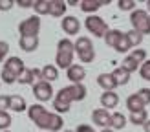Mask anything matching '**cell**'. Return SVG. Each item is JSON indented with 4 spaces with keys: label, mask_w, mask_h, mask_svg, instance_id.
Segmentation results:
<instances>
[{
    "label": "cell",
    "mask_w": 150,
    "mask_h": 132,
    "mask_svg": "<svg viewBox=\"0 0 150 132\" xmlns=\"http://www.w3.org/2000/svg\"><path fill=\"white\" fill-rule=\"evenodd\" d=\"M126 117H125V114H121V112H114L112 114V121H110V127L114 128V130H121V128H125L126 127Z\"/></svg>",
    "instance_id": "cell-24"
},
{
    "label": "cell",
    "mask_w": 150,
    "mask_h": 132,
    "mask_svg": "<svg viewBox=\"0 0 150 132\" xmlns=\"http://www.w3.org/2000/svg\"><path fill=\"white\" fill-rule=\"evenodd\" d=\"M101 132H115V130H114V128H103Z\"/></svg>",
    "instance_id": "cell-42"
},
{
    "label": "cell",
    "mask_w": 150,
    "mask_h": 132,
    "mask_svg": "<svg viewBox=\"0 0 150 132\" xmlns=\"http://www.w3.org/2000/svg\"><path fill=\"white\" fill-rule=\"evenodd\" d=\"M42 79L51 83V81H57L59 79V68L55 64H46L42 68Z\"/></svg>",
    "instance_id": "cell-23"
},
{
    "label": "cell",
    "mask_w": 150,
    "mask_h": 132,
    "mask_svg": "<svg viewBox=\"0 0 150 132\" xmlns=\"http://www.w3.org/2000/svg\"><path fill=\"white\" fill-rule=\"evenodd\" d=\"M126 39H128L132 48H139V44L143 42V35L136 31V29H130V31H126Z\"/></svg>",
    "instance_id": "cell-27"
},
{
    "label": "cell",
    "mask_w": 150,
    "mask_h": 132,
    "mask_svg": "<svg viewBox=\"0 0 150 132\" xmlns=\"http://www.w3.org/2000/svg\"><path fill=\"white\" fill-rule=\"evenodd\" d=\"M143 128H145V132H150V119H148V121L143 125Z\"/></svg>",
    "instance_id": "cell-41"
},
{
    "label": "cell",
    "mask_w": 150,
    "mask_h": 132,
    "mask_svg": "<svg viewBox=\"0 0 150 132\" xmlns=\"http://www.w3.org/2000/svg\"><path fill=\"white\" fill-rule=\"evenodd\" d=\"M146 121H148V112H146V110H141V112L130 114V123L136 125V127H143Z\"/></svg>",
    "instance_id": "cell-26"
},
{
    "label": "cell",
    "mask_w": 150,
    "mask_h": 132,
    "mask_svg": "<svg viewBox=\"0 0 150 132\" xmlns=\"http://www.w3.org/2000/svg\"><path fill=\"white\" fill-rule=\"evenodd\" d=\"M139 75L143 77L145 81H150V61H145L139 68Z\"/></svg>",
    "instance_id": "cell-34"
},
{
    "label": "cell",
    "mask_w": 150,
    "mask_h": 132,
    "mask_svg": "<svg viewBox=\"0 0 150 132\" xmlns=\"http://www.w3.org/2000/svg\"><path fill=\"white\" fill-rule=\"evenodd\" d=\"M92 121L97 125V127H110V121H112V116L106 108H93L92 112Z\"/></svg>",
    "instance_id": "cell-12"
},
{
    "label": "cell",
    "mask_w": 150,
    "mask_h": 132,
    "mask_svg": "<svg viewBox=\"0 0 150 132\" xmlns=\"http://www.w3.org/2000/svg\"><path fill=\"white\" fill-rule=\"evenodd\" d=\"M61 28H62V31H64L66 35L73 37V35H77V33H79V29H81V22H79L77 17H73V15H66V17L61 20Z\"/></svg>",
    "instance_id": "cell-9"
},
{
    "label": "cell",
    "mask_w": 150,
    "mask_h": 132,
    "mask_svg": "<svg viewBox=\"0 0 150 132\" xmlns=\"http://www.w3.org/2000/svg\"><path fill=\"white\" fill-rule=\"evenodd\" d=\"M13 6H15L13 0H0V11H9Z\"/></svg>",
    "instance_id": "cell-38"
},
{
    "label": "cell",
    "mask_w": 150,
    "mask_h": 132,
    "mask_svg": "<svg viewBox=\"0 0 150 132\" xmlns=\"http://www.w3.org/2000/svg\"><path fill=\"white\" fill-rule=\"evenodd\" d=\"M18 46H20V50H24L26 53H31V51H35L39 48V37H20Z\"/></svg>",
    "instance_id": "cell-18"
},
{
    "label": "cell",
    "mask_w": 150,
    "mask_h": 132,
    "mask_svg": "<svg viewBox=\"0 0 150 132\" xmlns=\"http://www.w3.org/2000/svg\"><path fill=\"white\" fill-rule=\"evenodd\" d=\"M146 11H148V15H150V0L146 2Z\"/></svg>",
    "instance_id": "cell-43"
},
{
    "label": "cell",
    "mask_w": 150,
    "mask_h": 132,
    "mask_svg": "<svg viewBox=\"0 0 150 132\" xmlns=\"http://www.w3.org/2000/svg\"><path fill=\"white\" fill-rule=\"evenodd\" d=\"M128 55H132V57L136 59L137 62H141V64H143V62L146 61V51H145L143 48H136V50H134L132 53H128Z\"/></svg>",
    "instance_id": "cell-31"
},
{
    "label": "cell",
    "mask_w": 150,
    "mask_h": 132,
    "mask_svg": "<svg viewBox=\"0 0 150 132\" xmlns=\"http://www.w3.org/2000/svg\"><path fill=\"white\" fill-rule=\"evenodd\" d=\"M137 95L141 97V101L145 103V106L150 105V88H141V90L137 92Z\"/></svg>",
    "instance_id": "cell-35"
},
{
    "label": "cell",
    "mask_w": 150,
    "mask_h": 132,
    "mask_svg": "<svg viewBox=\"0 0 150 132\" xmlns=\"http://www.w3.org/2000/svg\"><path fill=\"white\" fill-rule=\"evenodd\" d=\"M132 46H130V42H128V39H126V33H125V37L121 40L117 42V46H115V50L119 51V53H128V50H130Z\"/></svg>",
    "instance_id": "cell-30"
},
{
    "label": "cell",
    "mask_w": 150,
    "mask_h": 132,
    "mask_svg": "<svg viewBox=\"0 0 150 132\" xmlns=\"http://www.w3.org/2000/svg\"><path fill=\"white\" fill-rule=\"evenodd\" d=\"M9 108V95H0V112H6Z\"/></svg>",
    "instance_id": "cell-37"
},
{
    "label": "cell",
    "mask_w": 150,
    "mask_h": 132,
    "mask_svg": "<svg viewBox=\"0 0 150 132\" xmlns=\"http://www.w3.org/2000/svg\"><path fill=\"white\" fill-rule=\"evenodd\" d=\"M11 125V116L7 112H0V130H7V127Z\"/></svg>",
    "instance_id": "cell-32"
},
{
    "label": "cell",
    "mask_w": 150,
    "mask_h": 132,
    "mask_svg": "<svg viewBox=\"0 0 150 132\" xmlns=\"http://www.w3.org/2000/svg\"><path fill=\"white\" fill-rule=\"evenodd\" d=\"M33 95L40 103H46V101H51L53 97V88L48 81H39V83L33 84Z\"/></svg>",
    "instance_id": "cell-8"
},
{
    "label": "cell",
    "mask_w": 150,
    "mask_h": 132,
    "mask_svg": "<svg viewBox=\"0 0 150 132\" xmlns=\"http://www.w3.org/2000/svg\"><path fill=\"white\" fill-rule=\"evenodd\" d=\"M73 57H75V44L70 39H61L57 44V55H55V66L57 68H64L68 70L73 64Z\"/></svg>",
    "instance_id": "cell-3"
},
{
    "label": "cell",
    "mask_w": 150,
    "mask_h": 132,
    "mask_svg": "<svg viewBox=\"0 0 150 132\" xmlns=\"http://www.w3.org/2000/svg\"><path fill=\"white\" fill-rule=\"evenodd\" d=\"M28 116L39 128L42 130H51L57 132L64 127L62 117L59 116L57 112H50L48 108H44L42 105H31L28 108Z\"/></svg>",
    "instance_id": "cell-2"
},
{
    "label": "cell",
    "mask_w": 150,
    "mask_h": 132,
    "mask_svg": "<svg viewBox=\"0 0 150 132\" xmlns=\"http://www.w3.org/2000/svg\"><path fill=\"white\" fill-rule=\"evenodd\" d=\"M86 86L84 84H70V86H64L57 92V95L53 97V108L55 112L61 116V114H66L70 112L71 108V103L73 101H82L86 99Z\"/></svg>",
    "instance_id": "cell-1"
},
{
    "label": "cell",
    "mask_w": 150,
    "mask_h": 132,
    "mask_svg": "<svg viewBox=\"0 0 150 132\" xmlns=\"http://www.w3.org/2000/svg\"><path fill=\"white\" fill-rule=\"evenodd\" d=\"M126 108H128V112L134 114V112H141V110H145V103L141 101V97L136 94H130L128 97H126Z\"/></svg>",
    "instance_id": "cell-15"
},
{
    "label": "cell",
    "mask_w": 150,
    "mask_h": 132,
    "mask_svg": "<svg viewBox=\"0 0 150 132\" xmlns=\"http://www.w3.org/2000/svg\"><path fill=\"white\" fill-rule=\"evenodd\" d=\"M97 84H99L104 92H114L117 88V83L112 73H101L99 77H97Z\"/></svg>",
    "instance_id": "cell-14"
},
{
    "label": "cell",
    "mask_w": 150,
    "mask_h": 132,
    "mask_svg": "<svg viewBox=\"0 0 150 132\" xmlns=\"http://www.w3.org/2000/svg\"><path fill=\"white\" fill-rule=\"evenodd\" d=\"M64 132H73V130H64Z\"/></svg>",
    "instance_id": "cell-44"
},
{
    "label": "cell",
    "mask_w": 150,
    "mask_h": 132,
    "mask_svg": "<svg viewBox=\"0 0 150 132\" xmlns=\"http://www.w3.org/2000/svg\"><path fill=\"white\" fill-rule=\"evenodd\" d=\"M117 6H119V9L121 11H136V2L134 0H119L117 2Z\"/></svg>",
    "instance_id": "cell-29"
},
{
    "label": "cell",
    "mask_w": 150,
    "mask_h": 132,
    "mask_svg": "<svg viewBox=\"0 0 150 132\" xmlns=\"http://www.w3.org/2000/svg\"><path fill=\"white\" fill-rule=\"evenodd\" d=\"M4 132H9V130H4Z\"/></svg>",
    "instance_id": "cell-45"
},
{
    "label": "cell",
    "mask_w": 150,
    "mask_h": 132,
    "mask_svg": "<svg viewBox=\"0 0 150 132\" xmlns=\"http://www.w3.org/2000/svg\"><path fill=\"white\" fill-rule=\"evenodd\" d=\"M4 68H6V70H9L13 75L18 79V77L22 75V72L26 70V66H24V62H22V59H20V57H9Z\"/></svg>",
    "instance_id": "cell-13"
},
{
    "label": "cell",
    "mask_w": 150,
    "mask_h": 132,
    "mask_svg": "<svg viewBox=\"0 0 150 132\" xmlns=\"http://www.w3.org/2000/svg\"><path fill=\"white\" fill-rule=\"evenodd\" d=\"M75 132H95V128L90 127V125H86V123H82V125H79V127H77V130H75Z\"/></svg>",
    "instance_id": "cell-39"
},
{
    "label": "cell",
    "mask_w": 150,
    "mask_h": 132,
    "mask_svg": "<svg viewBox=\"0 0 150 132\" xmlns=\"http://www.w3.org/2000/svg\"><path fill=\"white\" fill-rule=\"evenodd\" d=\"M66 75H68L71 84H82V81L86 77V68H82L81 64H71L66 70Z\"/></svg>",
    "instance_id": "cell-11"
},
{
    "label": "cell",
    "mask_w": 150,
    "mask_h": 132,
    "mask_svg": "<svg viewBox=\"0 0 150 132\" xmlns=\"http://www.w3.org/2000/svg\"><path fill=\"white\" fill-rule=\"evenodd\" d=\"M20 7H33V4L35 2H31V0H18V2H17Z\"/></svg>",
    "instance_id": "cell-40"
},
{
    "label": "cell",
    "mask_w": 150,
    "mask_h": 132,
    "mask_svg": "<svg viewBox=\"0 0 150 132\" xmlns=\"http://www.w3.org/2000/svg\"><path fill=\"white\" fill-rule=\"evenodd\" d=\"M50 7H51V0H35L33 4V9L39 17L40 15H50Z\"/></svg>",
    "instance_id": "cell-25"
},
{
    "label": "cell",
    "mask_w": 150,
    "mask_h": 132,
    "mask_svg": "<svg viewBox=\"0 0 150 132\" xmlns=\"http://www.w3.org/2000/svg\"><path fill=\"white\" fill-rule=\"evenodd\" d=\"M84 26L86 29L92 35H95L97 39H103V37H106V33L110 31L108 24L104 22V18H101L99 15H88L86 20H84Z\"/></svg>",
    "instance_id": "cell-6"
},
{
    "label": "cell",
    "mask_w": 150,
    "mask_h": 132,
    "mask_svg": "<svg viewBox=\"0 0 150 132\" xmlns=\"http://www.w3.org/2000/svg\"><path fill=\"white\" fill-rule=\"evenodd\" d=\"M110 4L108 0H81V9L84 13H95L97 9H101V6Z\"/></svg>",
    "instance_id": "cell-17"
},
{
    "label": "cell",
    "mask_w": 150,
    "mask_h": 132,
    "mask_svg": "<svg viewBox=\"0 0 150 132\" xmlns=\"http://www.w3.org/2000/svg\"><path fill=\"white\" fill-rule=\"evenodd\" d=\"M112 75H114L117 86H125V84L130 83V75H132V73H130L128 70H125L123 66H121V68H115L114 72H112Z\"/></svg>",
    "instance_id": "cell-21"
},
{
    "label": "cell",
    "mask_w": 150,
    "mask_h": 132,
    "mask_svg": "<svg viewBox=\"0 0 150 132\" xmlns=\"http://www.w3.org/2000/svg\"><path fill=\"white\" fill-rule=\"evenodd\" d=\"M132 29L139 31L141 35H150V15L146 9H136L130 13Z\"/></svg>",
    "instance_id": "cell-5"
},
{
    "label": "cell",
    "mask_w": 150,
    "mask_h": 132,
    "mask_svg": "<svg viewBox=\"0 0 150 132\" xmlns=\"http://www.w3.org/2000/svg\"><path fill=\"white\" fill-rule=\"evenodd\" d=\"M39 81H44L42 79V70H37V68H26L22 72V75L18 77L17 83L20 84H35Z\"/></svg>",
    "instance_id": "cell-10"
},
{
    "label": "cell",
    "mask_w": 150,
    "mask_h": 132,
    "mask_svg": "<svg viewBox=\"0 0 150 132\" xmlns=\"http://www.w3.org/2000/svg\"><path fill=\"white\" fill-rule=\"evenodd\" d=\"M75 55L81 59L82 64H90L95 61V50H93V42L88 37H79L75 40Z\"/></svg>",
    "instance_id": "cell-4"
},
{
    "label": "cell",
    "mask_w": 150,
    "mask_h": 132,
    "mask_svg": "<svg viewBox=\"0 0 150 132\" xmlns=\"http://www.w3.org/2000/svg\"><path fill=\"white\" fill-rule=\"evenodd\" d=\"M7 53H9V44L4 42V40H0V62L7 57Z\"/></svg>",
    "instance_id": "cell-36"
},
{
    "label": "cell",
    "mask_w": 150,
    "mask_h": 132,
    "mask_svg": "<svg viewBox=\"0 0 150 132\" xmlns=\"http://www.w3.org/2000/svg\"><path fill=\"white\" fill-rule=\"evenodd\" d=\"M40 31V17L39 15H31L26 20L18 24V33L20 37H39Z\"/></svg>",
    "instance_id": "cell-7"
},
{
    "label": "cell",
    "mask_w": 150,
    "mask_h": 132,
    "mask_svg": "<svg viewBox=\"0 0 150 132\" xmlns=\"http://www.w3.org/2000/svg\"><path fill=\"white\" fill-rule=\"evenodd\" d=\"M123 37H125V33L121 31V29H110V31L106 33V37H104V42H106V46L115 48V46H117V42L121 40Z\"/></svg>",
    "instance_id": "cell-22"
},
{
    "label": "cell",
    "mask_w": 150,
    "mask_h": 132,
    "mask_svg": "<svg viewBox=\"0 0 150 132\" xmlns=\"http://www.w3.org/2000/svg\"><path fill=\"white\" fill-rule=\"evenodd\" d=\"M123 68H125V70H128V72L132 73V72H136V70L141 68V62H137L132 55H126V57H125V61H123Z\"/></svg>",
    "instance_id": "cell-28"
},
{
    "label": "cell",
    "mask_w": 150,
    "mask_h": 132,
    "mask_svg": "<svg viewBox=\"0 0 150 132\" xmlns=\"http://www.w3.org/2000/svg\"><path fill=\"white\" fill-rule=\"evenodd\" d=\"M17 77L13 75V73L9 72V70H6V68H2V83H7V84H13V83H17Z\"/></svg>",
    "instance_id": "cell-33"
},
{
    "label": "cell",
    "mask_w": 150,
    "mask_h": 132,
    "mask_svg": "<svg viewBox=\"0 0 150 132\" xmlns=\"http://www.w3.org/2000/svg\"><path fill=\"white\" fill-rule=\"evenodd\" d=\"M50 15L55 18H64L66 17V2H62V0H51Z\"/></svg>",
    "instance_id": "cell-19"
},
{
    "label": "cell",
    "mask_w": 150,
    "mask_h": 132,
    "mask_svg": "<svg viewBox=\"0 0 150 132\" xmlns=\"http://www.w3.org/2000/svg\"><path fill=\"white\" fill-rule=\"evenodd\" d=\"M99 99H101L103 108H106V110L115 108V106L119 105V95H117L115 92H103Z\"/></svg>",
    "instance_id": "cell-16"
},
{
    "label": "cell",
    "mask_w": 150,
    "mask_h": 132,
    "mask_svg": "<svg viewBox=\"0 0 150 132\" xmlns=\"http://www.w3.org/2000/svg\"><path fill=\"white\" fill-rule=\"evenodd\" d=\"M9 108L13 110V112H24L26 108H29L28 106V103H26V99L22 97V95H9Z\"/></svg>",
    "instance_id": "cell-20"
},
{
    "label": "cell",
    "mask_w": 150,
    "mask_h": 132,
    "mask_svg": "<svg viewBox=\"0 0 150 132\" xmlns=\"http://www.w3.org/2000/svg\"><path fill=\"white\" fill-rule=\"evenodd\" d=\"M0 84H2V83H0Z\"/></svg>",
    "instance_id": "cell-46"
}]
</instances>
